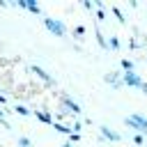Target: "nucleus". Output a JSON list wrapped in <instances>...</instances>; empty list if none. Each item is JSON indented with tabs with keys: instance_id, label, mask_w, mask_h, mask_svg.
<instances>
[{
	"instance_id": "obj_1",
	"label": "nucleus",
	"mask_w": 147,
	"mask_h": 147,
	"mask_svg": "<svg viewBox=\"0 0 147 147\" xmlns=\"http://www.w3.org/2000/svg\"><path fill=\"white\" fill-rule=\"evenodd\" d=\"M124 124H126L129 129H133L136 133H140V136H147V117H145V115H140V113L126 115V117H124Z\"/></svg>"
},
{
	"instance_id": "obj_2",
	"label": "nucleus",
	"mask_w": 147,
	"mask_h": 147,
	"mask_svg": "<svg viewBox=\"0 0 147 147\" xmlns=\"http://www.w3.org/2000/svg\"><path fill=\"white\" fill-rule=\"evenodd\" d=\"M41 23H44V28H46L51 34H55V37H64V34H67V25H64L62 21H57V18L41 16Z\"/></svg>"
},
{
	"instance_id": "obj_3",
	"label": "nucleus",
	"mask_w": 147,
	"mask_h": 147,
	"mask_svg": "<svg viewBox=\"0 0 147 147\" xmlns=\"http://www.w3.org/2000/svg\"><path fill=\"white\" fill-rule=\"evenodd\" d=\"M57 99H60L62 108H64V110H67L69 115H80V113H83L80 103H78V101H74V99H71V96H69L67 92H60V96H57Z\"/></svg>"
},
{
	"instance_id": "obj_4",
	"label": "nucleus",
	"mask_w": 147,
	"mask_h": 147,
	"mask_svg": "<svg viewBox=\"0 0 147 147\" xmlns=\"http://www.w3.org/2000/svg\"><path fill=\"white\" fill-rule=\"evenodd\" d=\"M30 71H32V74H37V78H39V80H44L48 87H55V78H53L44 67H39V64H30Z\"/></svg>"
},
{
	"instance_id": "obj_5",
	"label": "nucleus",
	"mask_w": 147,
	"mask_h": 147,
	"mask_svg": "<svg viewBox=\"0 0 147 147\" xmlns=\"http://www.w3.org/2000/svg\"><path fill=\"white\" fill-rule=\"evenodd\" d=\"M99 138H101V140H110V142H119V140H122V133H117L115 129L101 124V126H99Z\"/></svg>"
},
{
	"instance_id": "obj_6",
	"label": "nucleus",
	"mask_w": 147,
	"mask_h": 147,
	"mask_svg": "<svg viewBox=\"0 0 147 147\" xmlns=\"http://www.w3.org/2000/svg\"><path fill=\"white\" fill-rule=\"evenodd\" d=\"M122 80H124L126 87H136V90H140V87L145 85V80H142L140 74H136V71H131V74H122Z\"/></svg>"
},
{
	"instance_id": "obj_7",
	"label": "nucleus",
	"mask_w": 147,
	"mask_h": 147,
	"mask_svg": "<svg viewBox=\"0 0 147 147\" xmlns=\"http://www.w3.org/2000/svg\"><path fill=\"white\" fill-rule=\"evenodd\" d=\"M16 7H21V9L30 11V14H37V16H41V7H39L34 0H18V2H16Z\"/></svg>"
},
{
	"instance_id": "obj_8",
	"label": "nucleus",
	"mask_w": 147,
	"mask_h": 147,
	"mask_svg": "<svg viewBox=\"0 0 147 147\" xmlns=\"http://www.w3.org/2000/svg\"><path fill=\"white\" fill-rule=\"evenodd\" d=\"M103 80H106L108 85H113L115 90H119V87H124V80H122V74H117V71H108V74L103 76Z\"/></svg>"
},
{
	"instance_id": "obj_9",
	"label": "nucleus",
	"mask_w": 147,
	"mask_h": 147,
	"mask_svg": "<svg viewBox=\"0 0 147 147\" xmlns=\"http://www.w3.org/2000/svg\"><path fill=\"white\" fill-rule=\"evenodd\" d=\"M32 115H34L41 124H51V126H53V122H55V119H53V115H51L48 110H32Z\"/></svg>"
},
{
	"instance_id": "obj_10",
	"label": "nucleus",
	"mask_w": 147,
	"mask_h": 147,
	"mask_svg": "<svg viewBox=\"0 0 147 147\" xmlns=\"http://www.w3.org/2000/svg\"><path fill=\"white\" fill-rule=\"evenodd\" d=\"M94 37H96V44H99L103 51H108V39H106V34H103L99 28H94Z\"/></svg>"
},
{
	"instance_id": "obj_11",
	"label": "nucleus",
	"mask_w": 147,
	"mask_h": 147,
	"mask_svg": "<svg viewBox=\"0 0 147 147\" xmlns=\"http://www.w3.org/2000/svg\"><path fill=\"white\" fill-rule=\"evenodd\" d=\"M53 129H55L57 133L67 136V138H69V133H71V126H67V124H62V122H53Z\"/></svg>"
},
{
	"instance_id": "obj_12",
	"label": "nucleus",
	"mask_w": 147,
	"mask_h": 147,
	"mask_svg": "<svg viewBox=\"0 0 147 147\" xmlns=\"http://www.w3.org/2000/svg\"><path fill=\"white\" fill-rule=\"evenodd\" d=\"M119 64H122L124 74H131V71H133V67H136V64H133V60H129V57H122V60H119Z\"/></svg>"
},
{
	"instance_id": "obj_13",
	"label": "nucleus",
	"mask_w": 147,
	"mask_h": 147,
	"mask_svg": "<svg viewBox=\"0 0 147 147\" xmlns=\"http://www.w3.org/2000/svg\"><path fill=\"white\" fill-rule=\"evenodd\" d=\"M119 37H115V34H110V39H108V51H119Z\"/></svg>"
},
{
	"instance_id": "obj_14",
	"label": "nucleus",
	"mask_w": 147,
	"mask_h": 147,
	"mask_svg": "<svg viewBox=\"0 0 147 147\" xmlns=\"http://www.w3.org/2000/svg\"><path fill=\"white\" fill-rule=\"evenodd\" d=\"M14 113H18L21 117H28V115H32V110H30V108H25L23 103H18V106L14 108Z\"/></svg>"
},
{
	"instance_id": "obj_15",
	"label": "nucleus",
	"mask_w": 147,
	"mask_h": 147,
	"mask_svg": "<svg viewBox=\"0 0 147 147\" xmlns=\"http://www.w3.org/2000/svg\"><path fill=\"white\" fill-rule=\"evenodd\" d=\"M110 11H113V14H115V18H117V21H119V23H124V21H126V18H124V14H122V9H119V7H117V5H113V7H110Z\"/></svg>"
},
{
	"instance_id": "obj_16",
	"label": "nucleus",
	"mask_w": 147,
	"mask_h": 147,
	"mask_svg": "<svg viewBox=\"0 0 147 147\" xmlns=\"http://www.w3.org/2000/svg\"><path fill=\"white\" fill-rule=\"evenodd\" d=\"M16 142H18L21 147H32V140H30L28 136H18V138H16Z\"/></svg>"
},
{
	"instance_id": "obj_17",
	"label": "nucleus",
	"mask_w": 147,
	"mask_h": 147,
	"mask_svg": "<svg viewBox=\"0 0 147 147\" xmlns=\"http://www.w3.org/2000/svg\"><path fill=\"white\" fill-rule=\"evenodd\" d=\"M83 34H85V25H74V37L83 39Z\"/></svg>"
},
{
	"instance_id": "obj_18",
	"label": "nucleus",
	"mask_w": 147,
	"mask_h": 147,
	"mask_svg": "<svg viewBox=\"0 0 147 147\" xmlns=\"http://www.w3.org/2000/svg\"><path fill=\"white\" fill-rule=\"evenodd\" d=\"M133 142H136V147H142V145H145V136L136 133V136H133Z\"/></svg>"
},
{
	"instance_id": "obj_19",
	"label": "nucleus",
	"mask_w": 147,
	"mask_h": 147,
	"mask_svg": "<svg viewBox=\"0 0 147 147\" xmlns=\"http://www.w3.org/2000/svg\"><path fill=\"white\" fill-rule=\"evenodd\" d=\"M71 131H74V133H80V131H83V122H78V119H76V122L71 124Z\"/></svg>"
},
{
	"instance_id": "obj_20",
	"label": "nucleus",
	"mask_w": 147,
	"mask_h": 147,
	"mask_svg": "<svg viewBox=\"0 0 147 147\" xmlns=\"http://www.w3.org/2000/svg\"><path fill=\"white\" fill-rule=\"evenodd\" d=\"M69 142H71V145L80 142V133H74V131H71V133H69Z\"/></svg>"
},
{
	"instance_id": "obj_21",
	"label": "nucleus",
	"mask_w": 147,
	"mask_h": 147,
	"mask_svg": "<svg viewBox=\"0 0 147 147\" xmlns=\"http://www.w3.org/2000/svg\"><path fill=\"white\" fill-rule=\"evenodd\" d=\"M96 21H106V9H96Z\"/></svg>"
},
{
	"instance_id": "obj_22",
	"label": "nucleus",
	"mask_w": 147,
	"mask_h": 147,
	"mask_svg": "<svg viewBox=\"0 0 147 147\" xmlns=\"http://www.w3.org/2000/svg\"><path fill=\"white\" fill-rule=\"evenodd\" d=\"M83 7H85V9H90V11H92V9H94V2H90V0H83Z\"/></svg>"
},
{
	"instance_id": "obj_23",
	"label": "nucleus",
	"mask_w": 147,
	"mask_h": 147,
	"mask_svg": "<svg viewBox=\"0 0 147 147\" xmlns=\"http://www.w3.org/2000/svg\"><path fill=\"white\" fill-rule=\"evenodd\" d=\"M0 124H2V126H5V129H11V122H7V119H5V117H0Z\"/></svg>"
},
{
	"instance_id": "obj_24",
	"label": "nucleus",
	"mask_w": 147,
	"mask_h": 147,
	"mask_svg": "<svg viewBox=\"0 0 147 147\" xmlns=\"http://www.w3.org/2000/svg\"><path fill=\"white\" fill-rule=\"evenodd\" d=\"M5 103H7V96H5V94H0V106H5Z\"/></svg>"
},
{
	"instance_id": "obj_25",
	"label": "nucleus",
	"mask_w": 147,
	"mask_h": 147,
	"mask_svg": "<svg viewBox=\"0 0 147 147\" xmlns=\"http://www.w3.org/2000/svg\"><path fill=\"white\" fill-rule=\"evenodd\" d=\"M5 113H9V110H5V106H0V117H5Z\"/></svg>"
},
{
	"instance_id": "obj_26",
	"label": "nucleus",
	"mask_w": 147,
	"mask_h": 147,
	"mask_svg": "<svg viewBox=\"0 0 147 147\" xmlns=\"http://www.w3.org/2000/svg\"><path fill=\"white\" fill-rule=\"evenodd\" d=\"M140 90H142V94H147V83H145V85H142Z\"/></svg>"
},
{
	"instance_id": "obj_27",
	"label": "nucleus",
	"mask_w": 147,
	"mask_h": 147,
	"mask_svg": "<svg viewBox=\"0 0 147 147\" xmlns=\"http://www.w3.org/2000/svg\"><path fill=\"white\" fill-rule=\"evenodd\" d=\"M62 147H74V145H71V142H69V140H67V142H64V145H62Z\"/></svg>"
}]
</instances>
